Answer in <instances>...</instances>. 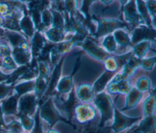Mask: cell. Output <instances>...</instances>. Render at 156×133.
<instances>
[{
    "mask_svg": "<svg viewBox=\"0 0 156 133\" xmlns=\"http://www.w3.org/2000/svg\"><path fill=\"white\" fill-rule=\"evenodd\" d=\"M115 37L116 41L122 46H126L129 44L130 40L127 34L122 31H117L115 33Z\"/></svg>",
    "mask_w": 156,
    "mask_h": 133,
    "instance_id": "obj_14",
    "label": "cell"
},
{
    "mask_svg": "<svg viewBox=\"0 0 156 133\" xmlns=\"http://www.w3.org/2000/svg\"><path fill=\"white\" fill-rule=\"evenodd\" d=\"M104 46L110 51H113L115 49V43L112 36H108L104 41Z\"/></svg>",
    "mask_w": 156,
    "mask_h": 133,
    "instance_id": "obj_19",
    "label": "cell"
},
{
    "mask_svg": "<svg viewBox=\"0 0 156 133\" xmlns=\"http://www.w3.org/2000/svg\"><path fill=\"white\" fill-rule=\"evenodd\" d=\"M48 37L50 38L53 41H59L63 38V35L61 31V29L53 28L48 32Z\"/></svg>",
    "mask_w": 156,
    "mask_h": 133,
    "instance_id": "obj_12",
    "label": "cell"
},
{
    "mask_svg": "<svg viewBox=\"0 0 156 133\" xmlns=\"http://www.w3.org/2000/svg\"><path fill=\"white\" fill-rule=\"evenodd\" d=\"M62 63V60L60 61L59 64L54 69V71L53 72L52 76L51 77V81L49 84L48 88V90L46 92V94H48V95L51 93L52 92L53 89L54 88V87L57 84V82L60 73V68H61Z\"/></svg>",
    "mask_w": 156,
    "mask_h": 133,
    "instance_id": "obj_9",
    "label": "cell"
},
{
    "mask_svg": "<svg viewBox=\"0 0 156 133\" xmlns=\"http://www.w3.org/2000/svg\"><path fill=\"white\" fill-rule=\"evenodd\" d=\"M124 13L126 20L132 26H135L140 21L141 17L140 16L136 10L135 0H130L126 5H124Z\"/></svg>",
    "mask_w": 156,
    "mask_h": 133,
    "instance_id": "obj_1",
    "label": "cell"
},
{
    "mask_svg": "<svg viewBox=\"0 0 156 133\" xmlns=\"http://www.w3.org/2000/svg\"><path fill=\"white\" fill-rule=\"evenodd\" d=\"M95 1H96V0H83L81 11L87 20H88V19H89L88 15V10L89 6L91 5V4L92 2H94Z\"/></svg>",
    "mask_w": 156,
    "mask_h": 133,
    "instance_id": "obj_17",
    "label": "cell"
},
{
    "mask_svg": "<svg viewBox=\"0 0 156 133\" xmlns=\"http://www.w3.org/2000/svg\"><path fill=\"white\" fill-rule=\"evenodd\" d=\"M1 32H1V30H0V35H1Z\"/></svg>",
    "mask_w": 156,
    "mask_h": 133,
    "instance_id": "obj_33",
    "label": "cell"
},
{
    "mask_svg": "<svg viewBox=\"0 0 156 133\" xmlns=\"http://www.w3.org/2000/svg\"><path fill=\"white\" fill-rule=\"evenodd\" d=\"M54 3H55V4H60V2L62 1V0H52Z\"/></svg>",
    "mask_w": 156,
    "mask_h": 133,
    "instance_id": "obj_31",
    "label": "cell"
},
{
    "mask_svg": "<svg viewBox=\"0 0 156 133\" xmlns=\"http://www.w3.org/2000/svg\"><path fill=\"white\" fill-rule=\"evenodd\" d=\"M135 2L136 10L140 14V16L143 18V20H145L146 24L149 26L151 24V20L145 2L143 0H135Z\"/></svg>",
    "mask_w": 156,
    "mask_h": 133,
    "instance_id": "obj_7",
    "label": "cell"
},
{
    "mask_svg": "<svg viewBox=\"0 0 156 133\" xmlns=\"http://www.w3.org/2000/svg\"><path fill=\"white\" fill-rule=\"evenodd\" d=\"M116 120H115V123L114 124L115 129H121L126 126H128L132 124L133 123L137 121L139 118H128L127 117H125L122 114H121L120 112H119L118 110H116Z\"/></svg>",
    "mask_w": 156,
    "mask_h": 133,
    "instance_id": "obj_5",
    "label": "cell"
},
{
    "mask_svg": "<svg viewBox=\"0 0 156 133\" xmlns=\"http://www.w3.org/2000/svg\"><path fill=\"white\" fill-rule=\"evenodd\" d=\"M85 49L90 52L92 56L99 59H104L106 56V54L98 48L94 43H92L90 40H87L85 44Z\"/></svg>",
    "mask_w": 156,
    "mask_h": 133,
    "instance_id": "obj_6",
    "label": "cell"
},
{
    "mask_svg": "<svg viewBox=\"0 0 156 133\" xmlns=\"http://www.w3.org/2000/svg\"><path fill=\"white\" fill-rule=\"evenodd\" d=\"M148 47H149L148 43L144 42V43H142V44L141 43L140 45H138L137 47H136V49H135L136 54H137V55L140 57L143 56L144 54V52L148 49Z\"/></svg>",
    "mask_w": 156,
    "mask_h": 133,
    "instance_id": "obj_20",
    "label": "cell"
},
{
    "mask_svg": "<svg viewBox=\"0 0 156 133\" xmlns=\"http://www.w3.org/2000/svg\"><path fill=\"white\" fill-rule=\"evenodd\" d=\"M10 39L11 40L12 43L14 45H18L23 41L22 38L20 35H15V34L11 35L10 36Z\"/></svg>",
    "mask_w": 156,
    "mask_h": 133,
    "instance_id": "obj_24",
    "label": "cell"
},
{
    "mask_svg": "<svg viewBox=\"0 0 156 133\" xmlns=\"http://www.w3.org/2000/svg\"><path fill=\"white\" fill-rule=\"evenodd\" d=\"M60 90L62 91H67L71 86V79L69 77L63 79V81L60 84Z\"/></svg>",
    "mask_w": 156,
    "mask_h": 133,
    "instance_id": "obj_22",
    "label": "cell"
},
{
    "mask_svg": "<svg viewBox=\"0 0 156 133\" xmlns=\"http://www.w3.org/2000/svg\"><path fill=\"white\" fill-rule=\"evenodd\" d=\"M148 12L151 15L154 16L155 13V0H146L145 2Z\"/></svg>",
    "mask_w": 156,
    "mask_h": 133,
    "instance_id": "obj_21",
    "label": "cell"
},
{
    "mask_svg": "<svg viewBox=\"0 0 156 133\" xmlns=\"http://www.w3.org/2000/svg\"><path fill=\"white\" fill-rule=\"evenodd\" d=\"M52 52H53V53H54L55 54H56V53L57 52V51H55V49L54 50V49H52ZM52 61H53V62H55V60H56L55 56H52Z\"/></svg>",
    "mask_w": 156,
    "mask_h": 133,
    "instance_id": "obj_30",
    "label": "cell"
},
{
    "mask_svg": "<svg viewBox=\"0 0 156 133\" xmlns=\"http://www.w3.org/2000/svg\"><path fill=\"white\" fill-rule=\"evenodd\" d=\"M96 103L102 113V121L109 119L111 115V108L110 100L105 95H100L96 98Z\"/></svg>",
    "mask_w": 156,
    "mask_h": 133,
    "instance_id": "obj_4",
    "label": "cell"
},
{
    "mask_svg": "<svg viewBox=\"0 0 156 133\" xmlns=\"http://www.w3.org/2000/svg\"><path fill=\"white\" fill-rule=\"evenodd\" d=\"M40 72H41V76L43 77H44L47 75L48 68H47V66H46V65H44V63L41 64V65L40 66Z\"/></svg>",
    "mask_w": 156,
    "mask_h": 133,
    "instance_id": "obj_27",
    "label": "cell"
},
{
    "mask_svg": "<svg viewBox=\"0 0 156 133\" xmlns=\"http://www.w3.org/2000/svg\"><path fill=\"white\" fill-rule=\"evenodd\" d=\"M21 25H23V28L25 31L26 33L29 35H32L33 33V27L32 24L28 17L24 18L21 22Z\"/></svg>",
    "mask_w": 156,
    "mask_h": 133,
    "instance_id": "obj_15",
    "label": "cell"
},
{
    "mask_svg": "<svg viewBox=\"0 0 156 133\" xmlns=\"http://www.w3.org/2000/svg\"><path fill=\"white\" fill-rule=\"evenodd\" d=\"M77 7V0H65V7L68 12L72 13Z\"/></svg>",
    "mask_w": 156,
    "mask_h": 133,
    "instance_id": "obj_18",
    "label": "cell"
},
{
    "mask_svg": "<svg viewBox=\"0 0 156 133\" xmlns=\"http://www.w3.org/2000/svg\"><path fill=\"white\" fill-rule=\"evenodd\" d=\"M112 1H113V0H101L102 2H103V3H104V4H106L110 3L111 2H112Z\"/></svg>",
    "mask_w": 156,
    "mask_h": 133,
    "instance_id": "obj_28",
    "label": "cell"
},
{
    "mask_svg": "<svg viewBox=\"0 0 156 133\" xmlns=\"http://www.w3.org/2000/svg\"><path fill=\"white\" fill-rule=\"evenodd\" d=\"M125 24L119 21L104 20L99 23L98 28L97 29V36L103 35L112 32L113 29L118 27H122Z\"/></svg>",
    "mask_w": 156,
    "mask_h": 133,
    "instance_id": "obj_2",
    "label": "cell"
},
{
    "mask_svg": "<svg viewBox=\"0 0 156 133\" xmlns=\"http://www.w3.org/2000/svg\"><path fill=\"white\" fill-rule=\"evenodd\" d=\"M52 12L53 18V26H54V28L62 30L64 26L62 15L59 12L55 10H52Z\"/></svg>",
    "mask_w": 156,
    "mask_h": 133,
    "instance_id": "obj_10",
    "label": "cell"
},
{
    "mask_svg": "<svg viewBox=\"0 0 156 133\" xmlns=\"http://www.w3.org/2000/svg\"><path fill=\"white\" fill-rule=\"evenodd\" d=\"M154 63V59H147L143 62V66L146 70H150Z\"/></svg>",
    "mask_w": 156,
    "mask_h": 133,
    "instance_id": "obj_25",
    "label": "cell"
},
{
    "mask_svg": "<svg viewBox=\"0 0 156 133\" xmlns=\"http://www.w3.org/2000/svg\"><path fill=\"white\" fill-rule=\"evenodd\" d=\"M154 128V118L152 117H148L146 118L142 123H141L138 130L147 132L152 131Z\"/></svg>",
    "mask_w": 156,
    "mask_h": 133,
    "instance_id": "obj_11",
    "label": "cell"
},
{
    "mask_svg": "<svg viewBox=\"0 0 156 133\" xmlns=\"http://www.w3.org/2000/svg\"><path fill=\"white\" fill-rule=\"evenodd\" d=\"M44 40L43 37L38 33H37L35 35L34 39V49L35 51H38L40 49H42V48L44 47Z\"/></svg>",
    "mask_w": 156,
    "mask_h": 133,
    "instance_id": "obj_13",
    "label": "cell"
},
{
    "mask_svg": "<svg viewBox=\"0 0 156 133\" xmlns=\"http://www.w3.org/2000/svg\"><path fill=\"white\" fill-rule=\"evenodd\" d=\"M36 86H37V88L38 93H42L46 87V84L42 78H40L37 81Z\"/></svg>",
    "mask_w": 156,
    "mask_h": 133,
    "instance_id": "obj_23",
    "label": "cell"
},
{
    "mask_svg": "<svg viewBox=\"0 0 156 133\" xmlns=\"http://www.w3.org/2000/svg\"><path fill=\"white\" fill-rule=\"evenodd\" d=\"M41 18H42V21L43 25L45 26H49L51 24V22L52 21V15L50 13L48 9H44L42 11L41 13Z\"/></svg>",
    "mask_w": 156,
    "mask_h": 133,
    "instance_id": "obj_16",
    "label": "cell"
},
{
    "mask_svg": "<svg viewBox=\"0 0 156 133\" xmlns=\"http://www.w3.org/2000/svg\"><path fill=\"white\" fill-rule=\"evenodd\" d=\"M154 38V30L146 27H140L136 28L133 31L132 37V42L133 43H136L144 39L152 40Z\"/></svg>",
    "mask_w": 156,
    "mask_h": 133,
    "instance_id": "obj_3",
    "label": "cell"
},
{
    "mask_svg": "<svg viewBox=\"0 0 156 133\" xmlns=\"http://www.w3.org/2000/svg\"><path fill=\"white\" fill-rule=\"evenodd\" d=\"M113 73L112 72L106 71L105 72L102 76L97 81L94 86V89L96 92H99L104 88V86L106 85L107 82L109 79L112 77Z\"/></svg>",
    "mask_w": 156,
    "mask_h": 133,
    "instance_id": "obj_8",
    "label": "cell"
},
{
    "mask_svg": "<svg viewBox=\"0 0 156 133\" xmlns=\"http://www.w3.org/2000/svg\"><path fill=\"white\" fill-rule=\"evenodd\" d=\"M7 27L12 28V29H18L17 21L15 20H12L10 21H9L7 22Z\"/></svg>",
    "mask_w": 156,
    "mask_h": 133,
    "instance_id": "obj_26",
    "label": "cell"
},
{
    "mask_svg": "<svg viewBox=\"0 0 156 133\" xmlns=\"http://www.w3.org/2000/svg\"><path fill=\"white\" fill-rule=\"evenodd\" d=\"M121 1V3L122 5H126L128 2H129V0H120Z\"/></svg>",
    "mask_w": 156,
    "mask_h": 133,
    "instance_id": "obj_29",
    "label": "cell"
},
{
    "mask_svg": "<svg viewBox=\"0 0 156 133\" xmlns=\"http://www.w3.org/2000/svg\"><path fill=\"white\" fill-rule=\"evenodd\" d=\"M133 133H141V132H138V130H137V131H136V132H133Z\"/></svg>",
    "mask_w": 156,
    "mask_h": 133,
    "instance_id": "obj_32",
    "label": "cell"
}]
</instances>
